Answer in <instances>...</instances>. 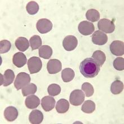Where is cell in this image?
<instances>
[{"label": "cell", "instance_id": "6da1fadb", "mask_svg": "<svg viewBox=\"0 0 124 124\" xmlns=\"http://www.w3.org/2000/svg\"><path fill=\"white\" fill-rule=\"evenodd\" d=\"M101 67L93 58H86L80 64V70L86 78H94L99 73Z\"/></svg>", "mask_w": 124, "mask_h": 124}, {"label": "cell", "instance_id": "7a4b0ae2", "mask_svg": "<svg viewBox=\"0 0 124 124\" xmlns=\"http://www.w3.org/2000/svg\"><path fill=\"white\" fill-rule=\"evenodd\" d=\"M31 77L30 75L25 72H20L17 75L14 82V86L18 90L23 89L24 87L30 84Z\"/></svg>", "mask_w": 124, "mask_h": 124}, {"label": "cell", "instance_id": "3957f363", "mask_svg": "<svg viewBox=\"0 0 124 124\" xmlns=\"http://www.w3.org/2000/svg\"><path fill=\"white\" fill-rule=\"evenodd\" d=\"M28 68L31 74L38 73L42 67V63L41 59L37 56L31 57L27 62Z\"/></svg>", "mask_w": 124, "mask_h": 124}, {"label": "cell", "instance_id": "277c9868", "mask_svg": "<svg viewBox=\"0 0 124 124\" xmlns=\"http://www.w3.org/2000/svg\"><path fill=\"white\" fill-rule=\"evenodd\" d=\"M98 27L101 32L111 33L114 32L115 30V25L113 22L108 19H101L98 22Z\"/></svg>", "mask_w": 124, "mask_h": 124}, {"label": "cell", "instance_id": "5b68a950", "mask_svg": "<svg viewBox=\"0 0 124 124\" xmlns=\"http://www.w3.org/2000/svg\"><path fill=\"white\" fill-rule=\"evenodd\" d=\"M85 100V94L81 90H75L70 96V104L75 106H80Z\"/></svg>", "mask_w": 124, "mask_h": 124}, {"label": "cell", "instance_id": "8992f818", "mask_svg": "<svg viewBox=\"0 0 124 124\" xmlns=\"http://www.w3.org/2000/svg\"><path fill=\"white\" fill-rule=\"evenodd\" d=\"M36 28L40 33H46L52 30L53 24L47 19H41L38 20L36 24Z\"/></svg>", "mask_w": 124, "mask_h": 124}, {"label": "cell", "instance_id": "52a82bcc", "mask_svg": "<svg viewBox=\"0 0 124 124\" xmlns=\"http://www.w3.org/2000/svg\"><path fill=\"white\" fill-rule=\"evenodd\" d=\"M77 45H78V41L77 38L74 36H67L63 39V47L67 51H70L74 50L76 48Z\"/></svg>", "mask_w": 124, "mask_h": 124}, {"label": "cell", "instance_id": "ba28073f", "mask_svg": "<svg viewBox=\"0 0 124 124\" xmlns=\"http://www.w3.org/2000/svg\"><path fill=\"white\" fill-rule=\"evenodd\" d=\"M78 31L84 36L92 34L95 30V27L92 23L88 21H82L78 24Z\"/></svg>", "mask_w": 124, "mask_h": 124}, {"label": "cell", "instance_id": "9c48e42d", "mask_svg": "<svg viewBox=\"0 0 124 124\" xmlns=\"http://www.w3.org/2000/svg\"><path fill=\"white\" fill-rule=\"evenodd\" d=\"M112 54L116 56H123L124 54V43L121 41H114L109 46Z\"/></svg>", "mask_w": 124, "mask_h": 124}, {"label": "cell", "instance_id": "30bf717a", "mask_svg": "<svg viewBox=\"0 0 124 124\" xmlns=\"http://www.w3.org/2000/svg\"><path fill=\"white\" fill-rule=\"evenodd\" d=\"M92 39L94 44L99 46L105 45L108 41L107 35L101 31H95L92 36Z\"/></svg>", "mask_w": 124, "mask_h": 124}, {"label": "cell", "instance_id": "8fae6325", "mask_svg": "<svg viewBox=\"0 0 124 124\" xmlns=\"http://www.w3.org/2000/svg\"><path fill=\"white\" fill-rule=\"evenodd\" d=\"M62 64L59 60L54 59L50 60L47 64V70L50 74H56L62 70Z\"/></svg>", "mask_w": 124, "mask_h": 124}, {"label": "cell", "instance_id": "7c38bea8", "mask_svg": "<svg viewBox=\"0 0 124 124\" xmlns=\"http://www.w3.org/2000/svg\"><path fill=\"white\" fill-rule=\"evenodd\" d=\"M55 105V100L50 96H44L41 100V106L46 112H49L53 109Z\"/></svg>", "mask_w": 124, "mask_h": 124}, {"label": "cell", "instance_id": "4fadbf2b", "mask_svg": "<svg viewBox=\"0 0 124 124\" xmlns=\"http://www.w3.org/2000/svg\"><path fill=\"white\" fill-rule=\"evenodd\" d=\"M1 85H3L4 86H8L13 83L14 80L15 73L11 70H7L2 76L1 74Z\"/></svg>", "mask_w": 124, "mask_h": 124}, {"label": "cell", "instance_id": "5bb4252c", "mask_svg": "<svg viewBox=\"0 0 124 124\" xmlns=\"http://www.w3.org/2000/svg\"><path fill=\"white\" fill-rule=\"evenodd\" d=\"M5 119L8 121H14L18 116V111L14 107H8L4 111Z\"/></svg>", "mask_w": 124, "mask_h": 124}, {"label": "cell", "instance_id": "9a60e30c", "mask_svg": "<svg viewBox=\"0 0 124 124\" xmlns=\"http://www.w3.org/2000/svg\"><path fill=\"white\" fill-rule=\"evenodd\" d=\"M44 120V115L42 112L38 109L33 110L31 112L29 116V121L32 124H39Z\"/></svg>", "mask_w": 124, "mask_h": 124}, {"label": "cell", "instance_id": "2e32d148", "mask_svg": "<svg viewBox=\"0 0 124 124\" xmlns=\"http://www.w3.org/2000/svg\"><path fill=\"white\" fill-rule=\"evenodd\" d=\"M27 62V57L23 53L18 52L14 55L13 58V63L15 66L18 68H22Z\"/></svg>", "mask_w": 124, "mask_h": 124}, {"label": "cell", "instance_id": "e0dca14e", "mask_svg": "<svg viewBox=\"0 0 124 124\" xmlns=\"http://www.w3.org/2000/svg\"><path fill=\"white\" fill-rule=\"evenodd\" d=\"M25 106L29 109H34L38 107L40 104V100L38 96L34 95L27 96L25 101Z\"/></svg>", "mask_w": 124, "mask_h": 124}, {"label": "cell", "instance_id": "ac0fdd59", "mask_svg": "<svg viewBox=\"0 0 124 124\" xmlns=\"http://www.w3.org/2000/svg\"><path fill=\"white\" fill-rule=\"evenodd\" d=\"M15 45L17 49L22 52L26 51L30 46L28 39H27V38L23 37L18 38L15 41Z\"/></svg>", "mask_w": 124, "mask_h": 124}, {"label": "cell", "instance_id": "d6986e66", "mask_svg": "<svg viewBox=\"0 0 124 124\" xmlns=\"http://www.w3.org/2000/svg\"><path fill=\"white\" fill-rule=\"evenodd\" d=\"M56 110L59 113L67 112L70 108V103L66 99H61L58 101L56 105Z\"/></svg>", "mask_w": 124, "mask_h": 124}, {"label": "cell", "instance_id": "ffe728a7", "mask_svg": "<svg viewBox=\"0 0 124 124\" xmlns=\"http://www.w3.org/2000/svg\"><path fill=\"white\" fill-rule=\"evenodd\" d=\"M39 57L45 59H49L53 54V49L48 45H43L39 49Z\"/></svg>", "mask_w": 124, "mask_h": 124}, {"label": "cell", "instance_id": "44dd1931", "mask_svg": "<svg viewBox=\"0 0 124 124\" xmlns=\"http://www.w3.org/2000/svg\"><path fill=\"white\" fill-rule=\"evenodd\" d=\"M75 76V72L71 68H67L64 69L62 72V80L65 82H69L73 80Z\"/></svg>", "mask_w": 124, "mask_h": 124}, {"label": "cell", "instance_id": "7402d4cb", "mask_svg": "<svg viewBox=\"0 0 124 124\" xmlns=\"http://www.w3.org/2000/svg\"><path fill=\"white\" fill-rule=\"evenodd\" d=\"M92 58L95 60L100 67H102L106 60V56L102 51L96 50L93 53Z\"/></svg>", "mask_w": 124, "mask_h": 124}, {"label": "cell", "instance_id": "603a6c76", "mask_svg": "<svg viewBox=\"0 0 124 124\" xmlns=\"http://www.w3.org/2000/svg\"><path fill=\"white\" fill-rule=\"evenodd\" d=\"M111 92L113 94H119L124 90V84L120 80H116L111 86Z\"/></svg>", "mask_w": 124, "mask_h": 124}, {"label": "cell", "instance_id": "cb8c5ba5", "mask_svg": "<svg viewBox=\"0 0 124 124\" xmlns=\"http://www.w3.org/2000/svg\"><path fill=\"white\" fill-rule=\"evenodd\" d=\"M86 18L90 22H97L100 19V13L98 10L94 8L89 9L86 13Z\"/></svg>", "mask_w": 124, "mask_h": 124}, {"label": "cell", "instance_id": "d4e9b609", "mask_svg": "<svg viewBox=\"0 0 124 124\" xmlns=\"http://www.w3.org/2000/svg\"><path fill=\"white\" fill-rule=\"evenodd\" d=\"M81 110L86 113H92L95 110V104L90 100L85 101L82 104Z\"/></svg>", "mask_w": 124, "mask_h": 124}, {"label": "cell", "instance_id": "484cf974", "mask_svg": "<svg viewBox=\"0 0 124 124\" xmlns=\"http://www.w3.org/2000/svg\"><path fill=\"white\" fill-rule=\"evenodd\" d=\"M30 43L32 50H34L39 49L42 45V39L41 37L38 35H34L31 37L30 39Z\"/></svg>", "mask_w": 124, "mask_h": 124}, {"label": "cell", "instance_id": "4316f807", "mask_svg": "<svg viewBox=\"0 0 124 124\" xmlns=\"http://www.w3.org/2000/svg\"><path fill=\"white\" fill-rule=\"evenodd\" d=\"M37 86L34 84L31 83L25 86L22 89V94L24 96H28L29 95L35 94L37 92Z\"/></svg>", "mask_w": 124, "mask_h": 124}, {"label": "cell", "instance_id": "83f0119b", "mask_svg": "<svg viewBox=\"0 0 124 124\" xmlns=\"http://www.w3.org/2000/svg\"><path fill=\"white\" fill-rule=\"evenodd\" d=\"M26 10L29 14L34 15L38 13L39 10V6L35 1H30L27 3Z\"/></svg>", "mask_w": 124, "mask_h": 124}, {"label": "cell", "instance_id": "f1b7e54d", "mask_svg": "<svg viewBox=\"0 0 124 124\" xmlns=\"http://www.w3.org/2000/svg\"><path fill=\"white\" fill-rule=\"evenodd\" d=\"M47 92L50 95L54 96L59 95L61 92V87L56 84H51L47 88Z\"/></svg>", "mask_w": 124, "mask_h": 124}, {"label": "cell", "instance_id": "f546056e", "mask_svg": "<svg viewBox=\"0 0 124 124\" xmlns=\"http://www.w3.org/2000/svg\"><path fill=\"white\" fill-rule=\"evenodd\" d=\"M82 90L85 92V95L87 97L92 96L94 93V87L89 82H85L82 85Z\"/></svg>", "mask_w": 124, "mask_h": 124}, {"label": "cell", "instance_id": "4dcf8cb0", "mask_svg": "<svg viewBox=\"0 0 124 124\" xmlns=\"http://www.w3.org/2000/svg\"><path fill=\"white\" fill-rule=\"evenodd\" d=\"M11 47V42L8 40H2L0 42V53L4 54L10 51Z\"/></svg>", "mask_w": 124, "mask_h": 124}, {"label": "cell", "instance_id": "1f68e13d", "mask_svg": "<svg viewBox=\"0 0 124 124\" xmlns=\"http://www.w3.org/2000/svg\"><path fill=\"white\" fill-rule=\"evenodd\" d=\"M113 67L117 70H124V59L123 58H117L113 61Z\"/></svg>", "mask_w": 124, "mask_h": 124}]
</instances>
